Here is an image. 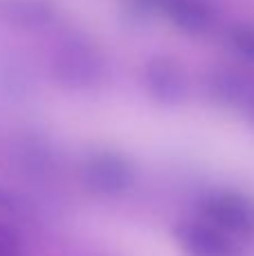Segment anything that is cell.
<instances>
[{"label": "cell", "mask_w": 254, "mask_h": 256, "mask_svg": "<svg viewBox=\"0 0 254 256\" xmlns=\"http://www.w3.org/2000/svg\"><path fill=\"white\" fill-rule=\"evenodd\" d=\"M140 4H142V7H164V2L166 0H138Z\"/></svg>", "instance_id": "cell-11"}, {"label": "cell", "mask_w": 254, "mask_h": 256, "mask_svg": "<svg viewBox=\"0 0 254 256\" xmlns=\"http://www.w3.org/2000/svg\"><path fill=\"white\" fill-rule=\"evenodd\" d=\"M184 256H252L248 240L236 238L207 220H184L174 230Z\"/></svg>", "instance_id": "cell-2"}, {"label": "cell", "mask_w": 254, "mask_h": 256, "mask_svg": "<svg viewBox=\"0 0 254 256\" xmlns=\"http://www.w3.org/2000/svg\"><path fill=\"white\" fill-rule=\"evenodd\" d=\"M230 45L241 54L243 58L254 63V27L252 25H236L228 34Z\"/></svg>", "instance_id": "cell-9"}, {"label": "cell", "mask_w": 254, "mask_h": 256, "mask_svg": "<svg viewBox=\"0 0 254 256\" xmlns=\"http://www.w3.org/2000/svg\"><path fill=\"white\" fill-rule=\"evenodd\" d=\"M210 94L218 104L246 115L254 106V79L234 70H218L210 76Z\"/></svg>", "instance_id": "cell-6"}, {"label": "cell", "mask_w": 254, "mask_h": 256, "mask_svg": "<svg viewBox=\"0 0 254 256\" xmlns=\"http://www.w3.org/2000/svg\"><path fill=\"white\" fill-rule=\"evenodd\" d=\"M102 72V58L86 40L70 38L54 50V74L70 88H88L97 84Z\"/></svg>", "instance_id": "cell-3"}, {"label": "cell", "mask_w": 254, "mask_h": 256, "mask_svg": "<svg viewBox=\"0 0 254 256\" xmlns=\"http://www.w3.org/2000/svg\"><path fill=\"white\" fill-rule=\"evenodd\" d=\"M0 256H22L20 236L2 222H0Z\"/></svg>", "instance_id": "cell-10"}, {"label": "cell", "mask_w": 254, "mask_h": 256, "mask_svg": "<svg viewBox=\"0 0 254 256\" xmlns=\"http://www.w3.org/2000/svg\"><path fill=\"white\" fill-rule=\"evenodd\" d=\"M200 218L236 238L254 236V202L241 191H212L198 202Z\"/></svg>", "instance_id": "cell-1"}, {"label": "cell", "mask_w": 254, "mask_h": 256, "mask_svg": "<svg viewBox=\"0 0 254 256\" xmlns=\"http://www.w3.org/2000/svg\"><path fill=\"white\" fill-rule=\"evenodd\" d=\"M162 9L180 32L192 36L210 34L216 25L214 9L205 0H166Z\"/></svg>", "instance_id": "cell-7"}, {"label": "cell", "mask_w": 254, "mask_h": 256, "mask_svg": "<svg viewBox=\"0 0 254 256\" xmlns=\"http://www.w3.org/2000/svg\"><path fill=\"white\" fill-rule=\"evenodd\" d=\"M144 84H146L148 94L156 102L164 104V106L182 104L189 92L187 74H184L182 68L174 58H166V56L148 61L146 70H144Z\"/></svg>", "instance_id": "cell-5"}, {"label": "cell", "mask_w": 254, "mask_h": 256, "mask_svg": "<svg viewBox=\"0 0 254 256\" xmlns=\"http://www.w3.org/2000/svg\"><path fill=\"white\" fill-rule=\"evenodd\" d=\"M0 18L18 27H40L54 18L50 0H0Z\"/></svg>", "instance_id": "cell-8"}, {"label": "cell", "mask_w": 254, "mask_h": 256, "mask_svg": "<svg viewBox=\"0 0 254 256\" xmlns=\"http://www.w3.org/2000/svg\"><path fill=\"white\" fill-rule=\"evenodd\" d=\"M133 164L115 150H99L81 164V180L92 194L117 196L133 184Z\"/></svg>", "instance_id": "cell-4"}, {"label": "cell", "mask_w": 254, "mask_h": 256, "mask_svg": "<svg viewBox=\"0 0 254 256\" xmlns=\"http://www.w3.org/2000/svg\"><path fill=\"white\" fill-rule=\"evenodd\" d=\"M246 117H248V122H250V126L254 128V106H252V108H250V110H248V112H246Z\"/></svg>", "instance_id": "cell-12"}]
</instances>
